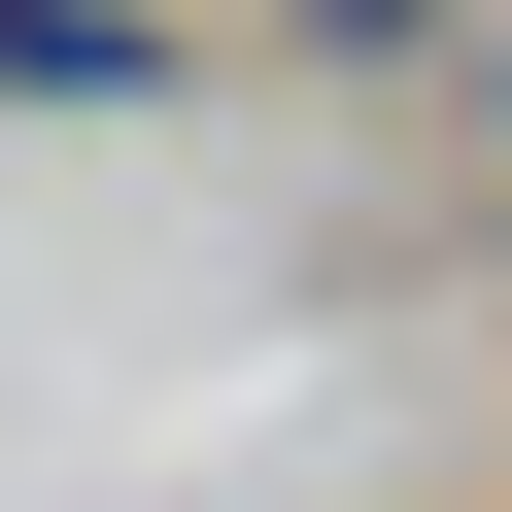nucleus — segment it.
<instances>
[{
  "mask_svg": "<svg viewBox=\"0 0 512 512\" xmlns=\"http://www.w3.org/2000/svg\"><path fill=\"white\" fill-rule=\"evenodd\" d=\"M171 69V0H0V103H137Z\"/></svg>",
  "mask_w": 512,
  "mask_h": 512,
  "instance_id": "1",
  "label": "nucleus"
}]
</instances>
